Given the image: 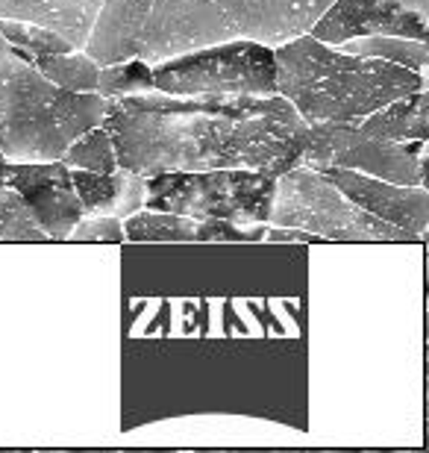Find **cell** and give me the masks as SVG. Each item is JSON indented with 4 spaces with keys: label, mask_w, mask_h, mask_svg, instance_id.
Instances as JSON below:
<instances>
[{
    "label": "cell",
    "mask_w": 429,
    "mask_h": 453,
    "mask_svg": "<svg viewBox=\"0 0 429 453\" xmlns=\"http://www.w3.org/2000/svg\"><path fill=\"white\" fill-rule=\"evenodd\" d=\"M303 118L282 95H165L112 97L100 127L112 135L118 168L162 171L259 168L280 177L297 168Z\"/></svg>",
    "instance_id": "6da1fadb"
},
{
    "label": "cell",
    "mask_w": 429,
    "mask_h": 453,
    "mask_svg": "<svg viewBox=\"0 0 429 453\" xmlns=\"http://www.w3.org/2000/svg\"><path fill=\"white\" fill-rule=\"evenodd\" d=\"M333 0H103L83 53L148 65L226 39L277 44L309 33Z\"/></svg>",
    "instance_id": "7a4b0ae2"
},
{
    "label": "cell",
    "mask_w": 429,
    "mask_h": 453,
    "mask_svg": "<svg viewBox=\"0 0 429 453\" xmlns=\"http://www.w3.org/2000/svg\"><path fill=\"white\" fill-rule=\"evenodd\" d=\"M277 92L303 121H362L379 106L426 88V74L373 57H353L300 33L273 48Z\"/></svg>",
    "instance_id": "3957f363"
},
{
    "label": "cell",
    "mask_w": 429,
    "mask_h": 453,
    "mask_svg": "<svg viewBox=\"0 0 429 453\" xmlns=\"http://www.w3.org/2000/svg\"><path fill=\"white\" fill-rule=\"evenodd\" d=\"M106 97L44 80L0 35V150L12 162L59 159L77 135L103 121Z\"/></svg>",
    "instance_id": "277c9868"
},
{
    "label": "cell",
    "mask_w": 429,
    "mask_h": 453,
    "mask_svg": "<svg viewBox=\"0 0 429 453\" xmlns=\"http://www.w3.org/2000/svg\"><path fill=\"white\" fill-rule=\"evenodd\" d=\"M277 177L259 168L162 171L144 177V210L195 221L268 224Z\"/></svg>",
    "instance_id": "5b68a950"
},
{
    "label": "cell",
    "mask_w": 429,
    "mask_h": 453,
    "mask_svg": "<svg viewBox=\"0 0 429 453\" xmlns=\"http://www.w3.org/2000/svg\"><path fill=\"white\" fill-rule=\"evenodd\" d=\"M268 224L315 233L324 242H362V244L421 242V235L400 230V226L373 219L371 212L359 210L353 201H347L341 188L330 177L303 165L277 177V192H273Z\"/></svg>",
    "instance_id": "8992f818"
},
{
    "label": "cell",
    "mask_w": 429,
    "mask_h": 453,
    "mask_svg": "<svg viewBox=\"0 0 429 453\" xmlns=\"http://www.w3.org/2000/svg\"><path fill=\"white\" fill-rule=\"evenodd\" d=\"M153 88L165 95H257L277 92L273 48L257 39H226L150 65Z\"/></svg>",
    "instance_id": "52a82bcc"
},
{
    "label": "cell",
    "mask_w": 429,
    "mask_h": 453,
    "mask_svg": "<svg viewBox=\"0 0 429 453\" xmlns=\"http://www.w3.org/2000/svg\"><path fill=\"white\" fill-rule=\"evenodd\" d=\"M303 168H350L400 186H424L426 142H386L362 133L359 121H306L300 135Z\"/></svg>",
    "instance_id": "ba28073f"
},
{
    "label": "cell",
    "mask_w": 429,
    "mask_h": 453,
    "mask_svg": "<svg viewBox=\"0 0 429 453\" xmlns=\"http://www.w3.org/2000/svg\"><path fill=\"white\" fill-rule=\"evenodd\" d=\"M429 0H333L309 27L324 44H341L359 35H400L426 42Z\"/></svg>",
    "instance_id": "9c48e42d"
},
{
    "label": "cell",
    "mask_w": 429,
    "mask_h": 453,
    "mask_svg": "<svg viewBox=\"0 0 429 453\" xmlns=\"http://www.w3.org/2000/svg\"><path fill=\"white\" fill-rule=\"evenodd\" d=\"M6 188L21 197L35 226L50 242H68V233L83 219V203L71 183V168L62 159L6 162Z\"/></svg>",
    "instance_id": "30bf717a"
},
{
    "label": "cell",
    "mask_w": 429,
    "mask_h": 453,
    "mask_svg": "<svg viewBox=\"0 0 429 453\" xmlns=\"http://www.w3.org/2000/svg\"><path fill=\"white\" fill-rule=\"evenodd\" d=\"M341 188L347 201H353L359 210L371 212L373 219H382L388 224L409 230L415 235L426 233L429 224V195L426 186H400L388 180L362 174L350 168H326L321 171Z\"/></svg>",
    "instance_id": "8fae6325"
},
{
    "label": "cell",
    "mask_w": 429,
    "mask_h": 453,
    "mask_svg": "<svg viewBox=\"0 0 429 453\" xmlns=\"http://www.w3.org/2000/svg\"><path fill=\"white\" fill-rule=\"evenodd\" d=\"M71 183L83 203L86 215H115V219H130L144 206V177L133 171H86L71 168Z\"/></svg>",
    "instance_id": "7c38bea8"
},
{
    "label": "cell",
    "mask_w": 429,
    "mask_h": 453,
    "mask_svg": "<svg viewBox=\"0 0 429 453\" xmlns=\"http://www.w3.org/2000/svg\"><path fill=\"white\" fill-rule=\"evenodd\" d=\"M103 0H0V18L33 21L62 33L77 50L86 48Z\"/></svg>",
    "instance_id": "4fadbf2b"
},
{
    "label": "cell",
    "mask_w": 429,
    "mask_h": 453,
    "mask_svg": "<svg viewBox=\"0 0 429 453\" xmlns=\"http://www.w3.org/2000/svg\"><path fill=\"white\" fill-rule=\"evenodd\" d=\"M426 110H429V95L426 88H421V92H412L379 106L377 112L362 118L359 127L362 133L377 135V139L386 142H426L429 133Z\"/></svg>",
    "instance_id": "5bb4252c"
},
{
    "label": "cell",
    "mask_w": 429,
    "mask_h": 453,
    "mask_svg": "<svg viewBox=\"0 0 429 453\" xmlns=\"http://www.w3.org/2000/svg\"><path fill=\"white\" fill-rule=\"evenodd\" d=\"M335 48L353 53V57H373V59L395 62V65L412 68L418 74H426L429 65L426 42L400 39V35H359V39H347L341 44H335Z\"/></svg>",
    "instance_id": "9a60e30c"
},
{
    "label": "cell",
    "mask_w": 429,
    "mask_h": 453,
    "mask_svg": "<svg viewBox=\"0 0 429 453\" xmlns=\"http://www.w3.org/2000/svg\"><path fill=\"white\" fill-rule=\"evenodd\" d=\"M30 65L39 71L53 86L68 88V92H97V71L100 65L83 50L71 53H48V57L33 59Z\"/></svg>",
    "instance_id": "2e32d148"
},
{
    "label": "cell",
    "mask_w": 429,
    "mask_h": 453,
    "mask_svg": "<svg viewBox=\"0 0 429 453\" xmlns=\"http://www.w3.org/2000/svg\"><path fill=\"white\" fill-rule=\"evenodd\" d=\"M126 242H197V221L177 212L142 210L124 221Z\"/></svg>",
    "instance_id": "e0dca14e"
},
{
    "label": "cell",
    "mask_w": 429,
    "mask_h": 453,
    "mask_svg": "<svg viewBox=\"0 0 429 453\" xmlns=\"http://www.w3.org/2000/svg\"><path fill=\"white\" fill-rule=\"evenodd\" d=\"M68 168H86V171H100V174H109V171H118V157H115V144L112 135H109L103 127H91L83 135H77L74 142L68 144L65 153L59 157Z\"/></svg>",
    "instance_id": "ac0fdd59"
},
{
    "label": "cell",
    "mask_w": 429,
    "mask_h": 453,
    "mask_svg": "<svg viewBox=\"0 0 429 453\" xmlns=\"http://www.w3.org/2000/svg\"><path fill=\"white\" fill-rule=\"evenodd\" d=\"M153 92V74L150 65L142 59H124L112 65H100L97 71V95L112 101V97L142 95Z\"/></svg>",
    "instance_id": "d6986e66"
},
{
    "label": "cell",
    "mask_w": 429,
    "mask_h": 453,
    "mask_svg": "<svg viewBox=\"0 0 429 453\" xmlns=\"http://www.w3.org/2000/svg\"><path fill=\"white\" fill-rule=\"evenodd\" d=\"M0 242H30V244H44L50 242L35 221L27 212L24 201L12 188L0 192Z\"/></svg>",
    "instance_id": "ffe728a7"
},
{
    "label": "cell",
    "mask_w": 429,
    "mask_h": 453,
    "mask_svg": "<svg viewBox=\"0 0 429 453\" xmlns=\"http://www.w3.org/2000/svg\"><path fill=\"white\" fill-rule=\"evenodd\" d=\"M68 242H126L124 221L115 219V215H83L74 230L68 233Z\"/></svg>",
    "instance_id": "44dd1931"
},
{
    "label": "cell",
    "mask_w": 429,
    "mask_h": 453,
    "mask_svg": "<svg viewBox=\"0 0 429 453\" xmlns=\"http://www.w3.org/2000/svg\"><path fill=\"white\" fill-rule=\"evenodd\" d=\"M6 157H4V150H0V192L6 188Z\"/></svg>",
    "instance_id": "7402d4cb"
}]
</instances>
